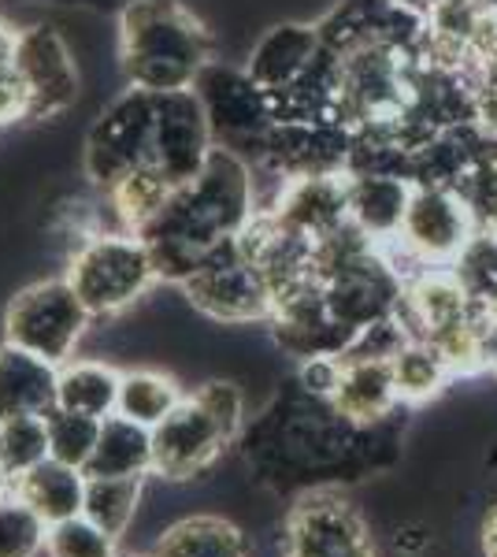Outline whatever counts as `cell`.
Listing matches in <instances>:
<instances>
[{
    "label": "cell",
    "instance_id": "1",
    "mask_svg": "<svg viewBox=\"0 0 497 557\" xmlns=\"http://www.w3.org/2000/svg\"><path fill=\"white\" fill-rule=\"evenodd\" d=\"M246 465L271 491H327L331 483L360 480L394 461V417L360 428L331 406V398L294 391L278 394L257 424L238 435Z\"/></svg>",
    "mask_w": 497,
    "mask_h": 557
},
{
    "label": "cell",
    "instance_id": "2",
    "mask_svg": "<svg viewBox=\"0 0 497 557\" xmlns=\"http://www.w3.org/2000/svg\"><path fill=\"white\" fill-rule=\"evenodd\" d=\"M252 215L257 194L249 160L227 146H215L208 164L189 183L175 186L167 205L138 231V238L146 242L157 275L183 286L208 253L241 235Z\"/></svg>",
    "mask_w": 497,
    "mask_h": 557
},
{
    "label": "cell",
    "instance_id": "3",
    "mask_svg": "<svg viewBox=\"0 0 497 557\" xmlns=\"http://www.w3.org/2000/svg\"><path fill=\"white\" fill-rule=\"evenodd\" d=\"M215 60V38L183 0H126L120 8V67L149 94L194 89Z\"/></svg>",
    "mask_w": 497,
    "mask_h": 557
},
{
    "label": "cell",
    "instance_id": "4",
    "mask_svg": "<svg viewBox=\"0 0 497 557\" xmlns=\"http://www.w3.org/2000/svg\"><path fill=\"white\" fill-rule=\"evenodd\" d=\"M246 401L227 380H208L186 394L175 409L152 428V472L164 480H194L204 475L238 443Z\"/></svg>",
    "mask_w": 497,
    "mask_h": 557
},
{
    "label": "cell",
    "instance_id": "5",
    "mask_svg": "<svg viewBox=\"0 0 497 557\" xmlns=\"http://www.w3.org/2000/svg\"><path fill=\"white\" fill-rule=\"evenodd\" d=\"M420 64L412 45H357L338 52L334 120L349 131L405 127L415 101Z\"/></svg>",
    "mask_w": 497,
    "mask_h": 557
},
{
    "label": "cell",
    "instance_id": "6",
    "mask_svg": "<svg viewBox=\"0 0 497 557\" xmlns=\"http://www.w3.org/2000/svg\"><path fill=\"white\" fill-rule=\"evenodd\" d=\"M63 278L75 286L89 317H115L146 298L160 275L134 231H94L75 246Z\"/></svg>",
    "mask_w": 497,
    "mask_h": 557
},
{
    "label": "cell",
    "instance_id": "7",
    "mask_svg": "<svg viewBox=\"0 0 497 557\" xmlns=\"http://www.w3.org/2000/svg\"><path fill=\"white\" fill-rule=\"evenodd\" d=\"M479 235L464 201L453 186H412V201L405 212L401 235L386 242L383 257L409 286L427 268H453L464 246Z\"/></svg>",
    "mask_w": 497,
    "mask_h": 557
},
{
    "label": "cell",
    "instance_id": "8",
    "mask_svg": "<svg viewBox=\"0 0 497 557\" xmlns=\"http://www.w3.org/2000/svg\"><path fill=\"white\" fill-rule=\"evenodd\" d=\"M89 309L67 278H41L8 301L4 343L30 349L52 364H67L89 327Z\"/></svg>",
    "mask_w": 497,
    "mask_h": 557
},
{
    "label": "cell",
    "instance_id": "9",
    "mask_svg": "<svg viewBox=\"0 0 497 557\" xmlns=\"http://www.w3.org/2000/svg\"><path fill=\"white\" fill-rule=\"evenodd\" d=\"M152 131H157V94L126 86L120 97L108 101L86 134L83 168L89 183L108 194L126 172L149 164Z\"/></svg>",
    "mask_w": 497,
    "mask_h": 557
},
{
    "label": "cell",
    "instance_id": "10",
    "mask_svg": "<svg viewBox=\"0 0 497 557\" xmlns=\"http://www.w3.org/2000/svg\"><path fill=\"white\" fill-rule=\"evenodd\" d=\"M183 294L201 317L231 327L268 323L275 317V294L264 272L241 253L234 238L201 260V268L183 283Z\"/></svg>",
    "mask_w": 497,
    "mask_h": 557
},
{
    "label": "cell",
    "instance_id": "11",
    "mask_svg": "<svg viewBox=\"0 0 497 557\" xmlns=\"http://www.w3.org/2000/svg\"><path fill=\"white\" fill-rule=\"evenodd\" d=\"M12 67L20 71V78L30 89V123L60 120L67 108H75L78 89H83V71H78L75 49L63 38L60 26H23Z\"/></svg>",
    "mask_w": 497,
    "mask_h": 557
},
{
    "label": "cell",
    "instance_id": "12",
    "mask_svg": "<svg viewBox=\"0 0 497 557\" xmlns=\"http://www.w3.org/2000/svg\"><path fill=\"white\" fill-rule=\"evenodd\" d=\"M194 94L204 104L215 146H257L260 157V141H264L268 127L275 123V112H271V97L252 83L246 67H231L212 60L194 83Z\"/></svg>",
    "mask_w": 497,
    "mask_h": 557
},
{
    "label": "cell",
    "instance_id": "13",
    "mask_svg": "<svg viewBox=\"0 0 497 557\" xmlns=\"http://www.w3.org/2000/svg\"><path fill=\"white\" fill-rule=\"evenodd\" d=\"M283 557H375L368 524L346 498L309 491L283 528Z\"/></svg>",
    "mask_w": 497,
    "mask_h": 557
},
{
    "label": "cell",
    "instance_id": "14",
    "mask_svg": "<svg viewBox=\"0 0 497 557\" xmlns=\"http://www.w3.org/2000/svg\"><path fill=\"white\" fill-rule=\"evenodd\" d=\"M212 149L215 134L204 115L201 97L194 89L157 94V131H152L149 164L160 168L175 186H183L208 164Z\"/></svg>",
    "mask_w": 497,
    "mask_h": 557
},
{
    "label": "cell",
    "instance_id": "15",
    "mask_svg": "<svg viewBox=\"0 0 497 557\" xmlns=\"http://www.w3.org/2000/svg\"><path fill=\"white\" fill-rule=\"evenodd\" d=\"M349 141H352V131L334 120L271 123L264 141H260L257 164L275 168L283 178L334 175V172H346Z\"/></svg>",
    "mask_w": 497,
    "mask_h": 557
},
{
    "label": "cell",
    "instance_id": "16",
    "mask_svg": "<svg viewBox=\"0 0 497 557\" xmlns=\"http://www.w3.org/2000/svg\"><path fill=\"white\" fill-rule=\"evenodd\" d=\"M268 212H275L297 235L320 242L331 231L349 223V190H346V172L334 175H301L286 178L283 194L275 197Z\"/></svg>",
    "mask_w": 497,
    "mask_h": 557
},
{
    "label": "cell",
    "instance_id": "17",
    "mask_svg": "<svg viewBox=\"0 0 497 557\" xmlns=\"http://www.w3.org/2000/svg\"><path fill=\"white\" fill-rule=\"evenodd\" d=\"M323 49V38L315 30V23L305 20H286L275 23L252 41L249 57H246V71L264 94H278L290 83L301 78V71L312 64L315 52Z\"/></svg>",
    "mask_w": 497,
    "mask_h": 557
},
{
    "label": "cell",
    "instance_id": "18",
    "mask_svg": "<svg viewBox=\"0 0 497 557\" xmlns=\"http://www.w3.org/2000/svg\"><path fill=\"white\" fill-rule=\"evenodd\" d=\"M331 406L360 428L397 417L401 398H397L390 361H383V357H341V375L331 394Z\"/></svg>",
    "mask_w": 497,
    "mask_h": 557
},
{
    "label": "cell",
    "instance_id": "19",
    "mask_svg": "<svg viewBox=\"0 0 497 557\" xmlns=\"http://www.w3.org/2000/svg\"><path fill=\"white\" fill-rule=\"evenodd\" d=\"M60 364L0 343V420L12 417H49L57 409Z\"/></svg>",
    "mask_w": 497,
    "mask_h": 557
},
{
    "label": "cell",
    "instance_id": "20",
    "mask_svg": "<svg viewBox=\"0 0 497 557\" xmlns=\"http://www.w3.org/2000/svg\"><path fill=\"white\" fill-rule=\"evenodd\" d=\"M349 190V223L364 231L375 246H386L401 235L405 212L412 201V183L401 175H368L346 172Z\"/></svg>",
    "mask_w": 497,
    "mask_h": 557
},
{
    "label": "cell",
    "instance_id": "21",
    "mask_svg": "<svg viewBox=\"0 0 497 557\" xmlns=\"http://www.w3.org/2000/svg\"><path fill=\"white\" fill-rule=\"evenodd\" d=\"M15 494L38 513L45 524L83 517L86 509V472L75 465H63L57 457H45L30 472L15 480Z\"/></svg>",
    "mask_w": 497,
    "mask_h": 557
},
{
    "label": "cell",
    "instance_id": "22",
    "mask_svg": "<svg viewBox=\"0 0 497 557\" xmlns=\"http://www.w3.org/2000/svg\"><path fill=\"white\" fill-rule=\"evenodd\" d=\"M152 472V428L131 417H108L101 424L97 450L89 457L86 475L94 480H123V475H149Z\"/></svg>",
    "mask_w": 497,
    "mask_h": 557
},
{
    "label": "cell",
    "instance_id": "23",
    "mask_svg": "<svg viewBox=\"0 0 497 557\" xmlns=\"http://www.w3.org/2000/svg\"><path fill=\"white\" fill-rule=\"evenodd\" d=\"M120 386L123 372L104 361H67L60 364V391L57 406L83 412V417L108 420L120 412Z\"/></svg>",
    "mask_w": 497,
    "mask_h": 557
},
{
    "label": "cell",
    "instance_id": "24",
    "mask_svg": "<svg viewBox=\"0 0 497 557\" xmlns=\"http://www.w3.org/2000/svg\"><path fill=\"white\" fill-rule=\"evenodd\" d=\"M152 557H249V543L223 517H186L160 535Z\"/></svg>",
    "mask_w": 497,
    "mask_h": 557
},
{
    "label": "cell",
    "instance_id": "25",
    "mask_svg": "<svg viewBox=\"0 0 497 557\" xmlns=\"http://www.w3.org/2000/svg\"><path fill=\"white\" fill-rule=\"evenodd\" d=\"M397 398L401 406H423V401H435L449 383L457 380L449 361L442 357V349L427 338H409L397 354L390 357Z\"/></svg>",
    "mask_w": 497,
    "mask_h": 557
},
{
    "label": "cell",
    "instance_id": "26",
    "mask_svg": "<svg viewBox=\"0 0 497 557\" xmlns=\"http://www.w3.org/2000/svg\"><path fill=\"white\" fill-rule=\"evenodd\" d=\"M171 194H175V183H171L160 168L141 164V168H134V172H126L120 183L104 194V201L115 215V227L138 235L152 215L164 209Z\"/></svg>",
    "mask_w": 497,
    "mask_h": 557
},
{
    "label": "cell",
    "instance_id": "27",
    "mask_svg": "<svg viewBox=\"0 0 497 557\" xmlns=\"http://www.w3.org/2000/svg\"><path fill=\"white\" fill-rule=\"evenodd\" d=\"M183 398H186L183 386L164 372H149V368H141V372H123L120 417H131L146 428H157Z\"/></svg>",
    "mask_w": 497,
    "mask_h": 557
},
{
    "label": "cell",
    "instance_id": "28",
    "mask_svg": "<svg viewBox=\"0 0 497 557\" xmlns=\"http://www.w3.org/2000/svg\"><path fill=\"white\" fill-rule=\"evenodd\" d=\"M141 483H146V475H123V480H94V475H86L83 513L120 539L141 502Z\"/></svg>",
    "mask_w": 497,
    "mask_h": 557
},
{
    "label": "cell",
    "instance_id": "29",
    "mask_svg": "<svg viewBox=\"0 0 497 557\" xmlns=\"http://www.w3.org/2000/svg\"><path fill=\"white\" fill-rule=\"evenodd\" d=\"M45 424H49V457L86 472L89 457L97 450V438H101L104 420H94V417H83V412L57 406L45 417Z\"/></svg>",
    "mask_w": 497,
    "mask_h": 557
},
{
    "label": "cell",
    "instance_id": "30",
    "mask_svg": "<svg viewBox=\"0 0 497 557\" xmlns=\"http://www.w3.org/2000/svg\"><path fill=\"white\" fill-rule=\"evenodd\" d=\"M479 235H497V149L468 164L453 183Z\"/></svg>",
    "mask_w": 497,
    "mask_h": 557
},
{
    "label": "cell",
    "instance_id": "31",
    "mask_svg": "<svg viewBox=\"0 0 497 557\" xmlns=\"http://www.w3.org/2000/svg\"><path fill=\"white\" fill-rule=\"evenodd\" d=\"M49 457V424L45 417H12L0 420V465L20 480L34 465Z\"/></svg>",
    "mask_w": 497,
    "mask_h": 557
},
{
    "label": "cell",
    "instance_id": "32",
    "mask_svg": "<svg viewBox=\"0 0 497 557\" xmlns=\"http://www.w3.org/2000/svg\"><path fill=\"white\" fill-rule=\"evenodd\" d=\"M49 539V524L34 513L20 494L0 502V557H38Z\"/></svg>",
    "mask_w": 497,
    "mask_h": 557
},
{
    "label": "cell",
    "instance_id": "33",
    "mask_svg": "<svg viewBox=\"0 0 497 557\" xmlns=\"http://www.w3.org/2000/svg\"><path fill=\"white\" fill-rule=\"evenodd\" d=\"M49 557H120L115 550V535L94 524L86 513L49 524V539H45Z\"/></svg>",
    "mask_w": 497,
    "mask_h": 557
},
{
    "label": "cell",
    "instance_id": "34",
    "mask_svg": "<svg viewBox=\"0 0 497 557\" xmlns=\"http://www.w3.org/2000/svg\"><path fill=\"white\" fill-rule=\"evenodd\" d=\"M453 272L479 301L497 298V235H475L457 257Z\"/></svg>",
    "mask_w": 497,
    "mask_h": 557
},
{
    "label": "cell",
    "instance_id": "35",
    "mask_svg": "<svg viewBox=\"0 0 497 557\" xmlns=\"http://www.w3.org/2000/svg\"><path fill=\"white\" fill-rule=\"evenodd\" d=\"M468 86H472V112L475 123L490 138H497V52L494 57H479L468 67Z\"/></svg>",
    "mask_w": 497,
    "mask_h": 557
},
{
    "label": "cell",
    "instance_id": "36",
    "mask_svg": "<svg viewBox=\"0 0 497 557\" xmlns=\"http://www.w3.org/2000/svg\"><path fill=\"white\" fill-rule=\"evenodd\" d=\"M30 123V89L20 78V71H0V127Z\"/></svg>",
    "mask_w": 497,
    "mask_h": 557
},
{
    "label": "cell",
    "instance_id": "37",
    "mask_svg": "<svg viewBox=\"0 0 497 557\" xmlns=\"http://www.w3.org/2000/svg\"><path fill=\"white\" fill-rule=\"evenodd\" d=\"M338 375H341V357H309L297 368V386L301 391L315 394V398H331L334 386H338Z\"/></svg>",
    "mask_w": 497,
    "mask_h": 557
},
{
    "label": "cell",
    "instance_id": "38",
    "mask_svg": "<svg viewBox=\"0 0 497 557\" xmlns=\"http://www.w3.org/2000/svg\"><path fill=\"white\" fill-rule=\"evenodd\" d=\"M15 41H20V30H12V23L0 20V71L15 64Z\"/></svg>",
    "mask_w": 497,
    "mask_h": 557
},
{
    "label": "cell",
    "instance_id": "39",
    "mask_svg": "<svg viewBox=\"0 0 497 557\" xmlns=\"http://www.w3.org/2000/svg\"><path fill=\"white\" fill-rule=\"evenodd\" d=\"M483 557H497V506L483 520Z\"/></svg>",
    "mask_w": 497,
    "mask_h": 557
},
{
    "label": "cell",
    "instance_id": "40",
    "mask_svg": "<svg viewBox=\"0 0 497 557\" xmlns=\"http://www.w3.org/2000/svg\"><path fill=\"white\" fill-rule=\"evenodd\" d=\"M8 494H15V475L8 472L4 465H0V502H4Z\"/></svg>",
    "mask_w": 497,
    "mask_h": 557
},
{
    "label": "cell",
    "instance_id": "41",
    "mask_svg": "<svg viewBox=\"0 0 497 557\" xmlns=\"http://www.w3.org/2000/svg\"><path fill=\"white\" fill-rule=\"evenodd\" d=\"M394 4H401V8H409V12H427L431 4H435V0H394Z\"/></svg>",
    "mask_w": 497,
    "mask_h": 557
},
{
    "label": "cell",
    "instance_id": "42",
    "mask_svg": "<svg viewBox=\"0 0 497 557\" xmlns=\"http://www.w3.org/2000/svg\"><path fill=\"white\" fill-rule=\"evenodd\" d=\"M490 375L497 380V343H494V354H490Z\"/></svg>",
    "mask_w": 497,
    "mask_h": 557
},
{
    "label": "cell",
    "instance_id": "43",
    "mask_svg": "<svg viewBox=\"0 0 497 557\" xmlns=\"http://www.w3.org/2000/svg\"><path fill=\"white\" fill-rule=\"evenodd\" d=\"M486 4H490V8H494V12H497V0H486Z\"/></svg>",
    "mask_w": 497,
    "mask_h": 557
},
{
    "label": "cell",
    "instance_id": "44",
    "mask_svg": "<svg viewBox=\"0 0 497 557\" xmlns=\"http://www.w3.org/2000/svg\"><path fill=\"white\" fill-rule=\"evenodd\" d=\"M123 557H141V554H123Z\"/></svg>",
    "mask_w": 497,
    "mask_h": 557
}]
</instances>
